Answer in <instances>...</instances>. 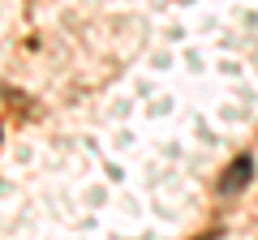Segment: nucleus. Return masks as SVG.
Instances as JSON below:
<instances>
[{
  "label": "nucleus",
  "instance_id": "f257e3e1",
  "mask_svg": "<svg viewBox=\"0 0 258 240\" xmlns=\"http://www.w3.org/2000/svg\"><path fill=\"white\" fill-rule=\"evenodd\" d=\"M249 180H254V159H249V155H241V159H232V163H228V172L220 176V193H224V197H232V193H241V189H245Z\"/></svg>",
  "mask_w": 258,
  "mask_h": 240
}]
</instances>
